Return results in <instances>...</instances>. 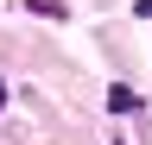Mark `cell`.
<instances>
[{"label": "cell", "instance_id": "1", "mask_svg": "<svg viewBox=\"0 0 152 145\" xmlns=\"http://www.w3.org/2000/svg\"><path fill=\"white\" fill-rule=\"evenodd\" d=\"M108 107H114V114H127V107H140V95H133L127 82H114V88H108Z\"/></svg>", "mask_w": 152, "mask_h": 145}, {"label": "cell", "instance_id": "2", "mask_svg": "<svg viewBox=\"0 0 152 145\" xmlns=\"http://www.w3.org/2000/svg\"><path fill=\"white\" fill-rule=\"evenodd\" d=\"M0 107H7V82H0Z\"/></svg>", "mask_w": 152, "mask_h": 145}]
</instances>
